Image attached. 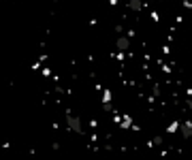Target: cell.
Masks as SVG:
<instances>
[{"instance_id":"cell-2","label":"cell","mask_w":192,"mask_h":160,"mask_svg":"<svg viewBox=\"0 0 192 160\" xmlns=\"http://www.w3.org/2000/svg\"><path fill=\"white\" fill-rule=\"evenodd\" d=\"M181 135H184V137H192V126H190V124L181 126Z\"/></svg>"},{"instance_id":"cell-4","label":"cell","mask_w":192,"mask_h":160,"mask_svg":"<svg viewBox=\"0 0 192 160\" xmlns=\"http://www.w3.org/2000/svg\"><path fill=\"white\" fill-rule=\"evenodd\" d=\"M118 47H120V49H128V41H126V38H120V41H118Z\"/></svg>"},{"instance_id":"cell-3","label":"cell","mask_w":192,"mask_h":160,"mask_svg":"<svg viewBox=\"0 0 192 160\" xmlns=\"http://www.w3.org/2000/svg\"><path fill=\"white\" fill-rule=\"evenodd\" d=\"M130 9L132 11H139V9H141V2H139V0H130Z\"/></svg>"},{"instance_id":"cell-1","label":"cell","mask_w":192,"mask_h":160,"mask_svg":"<svg viewBox=\"0 0 192 160\" xmlns=\"http://www.w3.org/2000/svg\"><path fill=\"white\" fill-rule=\"evenodd\" d=\"M68 128H71L73 132H77V135H83V128H81V120L77 118V115H68Z\"/></svg>"}]
</instances>
